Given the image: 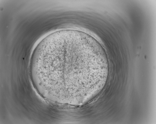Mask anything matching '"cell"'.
Segmentation results:
<instances>
[{
  "mask_svg": "<svg viewBox=\"0 0 156 124\" xmlns=\"http://www.w3.org/2000/svg\"><path fill=\"white\" fill-rule=\"evenodd\" d=\"M32 62L43 89L62 102L87 96L95 86L103 60L92 40L58 33L39 43Z\"/></svg>",
  "mask_w": 156,
  "mask_h": 124,
  "instance_id": "6da1fadb",
  "label": "cell"
}]
</instances>
